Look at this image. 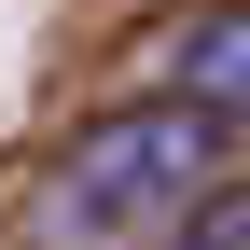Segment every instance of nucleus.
I'll list each match as a JSON object with an SVG mask.
<instances>
[{
  "label": "nucleus",
  "mask_w": 250,
  "mask_h": 250,
  "mask_svg": "<svg viewBox=\"0 0 250 250\" xmlns=\"http://www.w3.org/2000/svg\"><path fill=\"white\" fill-rule=\"evenodd\" d=\"M195 195H223V111L195 98H153V111H111L56 153V223L83 236H139V223H181Z\"/></svg>",
  "instance_id": "1"
},
{
  "label": "nucleus",
  "mask_w": 250,
  "mask_h": 250,
  "mask_svg": "<svg viewBox=\"0 0 250 250\" xmlns=\"http://www.w3.org/2000/svg\"><path fill=\"white\" fill-rule=\"evenodd\" d=\"M167 83L195 111H223V125H250V0H208L195 28L167 42Z\"/></svg>",
  "instance_id": "2"
}]
</instances>
